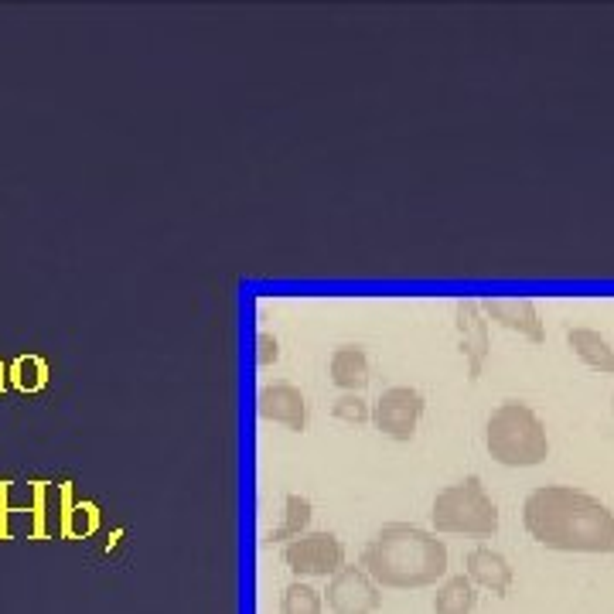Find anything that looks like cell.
<instances>
[{"label":"cell","mask_w":614,"mask_h":614,"mask_svg":"<svg viewBox=\"0 0 614 614\" xmlns=\"http://www.w3.org/2000/svg\"><path fill=\"white\" fill-rule=\"evenodd\" d=\"M331 417L345 420V423H365L372 413H369V403H365L362 396L348 393V396H338V400L331 403Z\"/></svg>","instance_id":"cell-17"},{"label":"cell","mask_w":614,"mask_h":614,"mask_svg":"<svg viewBox=\"0 0 614 614\" xmlns=\"http://www.w3.org/2000/svg\"><path fill=\"white\" fill-rule=\"evenodd\" d=\"M11 376L18 389H38V386H45V365H41V359H18Z\"/></svg>","instance_id":"cell-18"},{"label":"cell","mask_w":614,"mask_h":614,"mask_svg":"<svg viewBox=\"0 0 614 614\" xmlns=\"http://www.w3.org/2000/svg\"><path fill=\"white\" fill-rule=\"evenodd\" d=\"M260 417L287 423L290 430H304L307 427V403L301 396V389L290 383H273L260 393Z\"/></svg>","instance_id":"cell-10"},{"label":"cell","mask_w":614,"mask_h":614,"mask_svg":"<svg viewBox=\"0 0 614 614\" xmlns=\"http://www.w3.org/2000/svg\"><path fill=\"white\" fill-rule=\"evenodd\" d=\"M478 604L475 584L468 577H447L441 587H437L434 597V614H471Z\"/></svg>","instance_id":"cell-14"},{"label":"cell","mask_w":614,"mask_h":614,"mask_svg":"<svg viewBox=\"0 0 614 614\" xmlns=\"http://www.w3.org/2000/svg\"><path fill=\"white\" fill-rule=\"evenodd\" d=\"M362 570L383 587H430L447 574V546L420 526L389 522L365 543Z\"/></svg>","instance_id":"cell-2"},{"label":"cell","mask_w":614,"mask_h":614,"mask_svg":"<svg viewBox=\"0 0 614 614\" xmlns=\"http://www.w3.org/2000/svg\"><path fill=\"white\" fill-rule=\"evenodd\" d=\"M454 325H458V335H461V352H464V359H468V379L475 383L481 376V365L488 359V348H492L481 304L471 301V297L454 304Z\"/></svg>","instance_id":"cell-8"},{"label":"cell","mask_w":614,"mask_h":614,"mask_svg":"<svg viewBox=\"0 0 614 614\" xmlns=\"http://www.w3.org/2000/svg\"><path fill=\"white\" fill-rule=\"evenodd\" d=\"M256 345H260V365H270L277 362V338H270L267 331H260V338H256Z\"/></svg>","instance_id":"cell-19"},{"label":"cell","mask_w":614,"mask_h":614,"mask_svg":"<svg viewBox=\"0 0 614 614\" xmlns=\"http://www.w3.org/2000/svg\"><path fill=\"white\" fill-rule=\"evenodd\" d=\"M481 311H485L492 321H499L502 328L519 331V335H526L529 342H536V345L546 338L539 311L529 297H488V301L481 304Z\"/></svg>","instance_id":"cell-9"},{"label":"cell","mask_w":614,"mask_h":614,"mask_svg":"<svg viewBox=\"0 0 614 614\" xmlns=\"http://www.w3.org/2000/svg\"><path fill=\"white\" fill-rule=\"evenodd\" d=\"M325 604H321V591H314L311 584H294L284 587V597H280V614H321Z\"/></svg>","instance_id":"cell-16"},{"label":"cell","mask_w":614,"mask_h":614,"mask_svg":"<svg viewBox=\"0 0 614 614\" xmlns=\"http://www.w3.org/2000/svg\"><path fill=\"white\" fill-rule=\"evenodd\" d=\"M311 522V502L304 495H287L284 499V522L277 529H270V543H280V539H297Z\"/></svg>","instance_id":"cell-15"},{"label":"cell","mask_w":614,"mask_h":614,"mask_svg":"<svg viewBox=\"0 0 614 614\" xmlns=\"http://www.w3.org/2000/svg\"><path fill=\"white\" fill-rule=\"evenodd\" d=\"M284 563L297 577H335L345 567V546L331 533H301L284 546Z\"/></svg>","instance_id":"cell-5"},{"label":"cell","mask_w":614,"mask_h":614,"mask_svg":"<svg viewBox=\"0 0 614 614\" xmlns=\"http://www.w3.org/2000/svg\"><path fill=\"white\" fill-rule=\"evenodd\" d=\"M567 342H570V348H574V355L580 362H587L591 369L611 372L614 376V348L604 335H597V331H591V328H570Z\"/></svg>","instance_id":"cell-13"},{"label":"cell","mask_w":614,"mask_h":614,"mask_svg":"<svg viewBox=\"0 0 614 614\" xmlns=\"http://www.w3.org/2000/svg\"><path fill=\"white\" fill-rule=\"evenodd\" d=\"M383 594L362 567H342L328 584V608L335 614H376Z\"/></svg>","instance_id":"cell-7"},{"label":"cell","mask_w":614,"mask_h":614,"mask_svg":"<svg viewBox=\"0 0 614 614\" xmlns=\"http://www.w3.org/2000/svg\"><path fill=\"white\" fill-rule=\"evenodd\" d=\"M468 577L471 584H478V587H488L492 594H509V587H512V567H509V560L502 557L499 550H492V546H475V550L468 553Z\"/></svg>","instance_id":"cell-11"},{"label":"cell","mask_w":614,"mask_h":614,"mask_svg":"<svg viewBox=\"0 0 614 614\" xmlns=\"http://www.w3.org/2000/svg\"><path fill=\"white\" fill-rule=\"evenodd\" d=\"M423 406H427V403H423L420 389L393 386V389H386V393L379 396L376 410H372V420H376V427L383 430L386 437H393V441H410V437L417 434Z\"/></svg>","instance_id":"cell-6"},{"label":"cell","mask_w":614,"mask_h":614,"mask_svg":"<svg viewBox=\"0 0 614 614\" xmlns=\"http://www.w3.org/2000/svg\"><path fill=\"white\" fill-rule=\"evenodd\" d=\"M328 372H331V383L335 386H342V389H362V386H369V355H365V348L362 345H342V348H335V355H331V365H328Z\"/></svg>","instance_id":"cell-12"},{"label":"cell","mask_w":614,"mask_h":614,"mask_svg":"<svg viewBox=\"0 0 614 614\" xmlns=\"http://www.w3.org/2000/svg\"><path fill=\"white\" fill-rule=\"evenodd\" d=\"M526 533L546 550L614 553V512L570 485H539L522 502Z\"/></svg>","instance_id":"cell-1"},{"label":"cell","mask_w":614,"mask_h":614,"mask_svg":"<svg viewBox=\"0 0 614 614\" xmlns=\"http://www.w3.org/2000/svg\"><path fill=\"white\" fill-rule=\"evenodd\" d=\"M0 389H4V365H0Z\"/></svg>","instance_id":"cell-20"},{"label":"cell","mask_w":614,"mask_h":614,"mask_svg":"<svg viewBox=\"0 0 614 614\" xmlns=\"http://www.w3.org/2000/svg\"><path fill=\"white\" fill-rule=\"evenodd\" d=\"M430 519H434L437 533H471V536L499 533V505L488 499L478 475H468L458 485H447L434 499Z\"/></svg>","instance_id":"cell-4"},{"label":"cell","mask_w":614,"mask_h":614,"mask_svg":"<svg viewBox=\"0 0 614 614\" xmlns=\"http://www.w3.org/2000/svg\"><path fill=\"white\" fill-rule=\"evenodd\" d=\"M485 447L505 468H536L550 454V437L543 420L526 403L509 400L488 417Z\"/></svg>","instance_id":"cell-3"}]
</instances>
